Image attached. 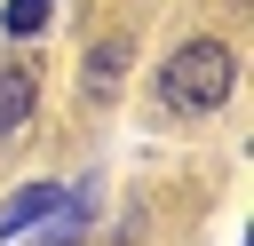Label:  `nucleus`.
Here are the masks:
<instances>
[{"label": "nucleus", "mask_w": 254, "mask_h": 246, "mask_svg": "<svg viewBox=\"0 0 254 246\" xmlns=\"http://www.w3.org/2000/svg\"><path fill=\"white\" fill-rule=\"evenodd\" d=\"M64 206H71V190H64V183H24V190L0 206V238H24L32 222H48V214H64Z\"/></svg>", "instance_id": "obj_2"}, {"label": "nucleus", "mask_w": 254, "mask_h": 246, "mask_svg": "<svg viewBox=\"0 0 254 246\" xmlns=\"http://www.w3.org/2000/svg\"><path fill=\"white\" fill-rule=\"evenodd\" d=\"M230 79H238V56H230L222 40H183V48L159 63V103H167L175 119H206V111L230 95Z\"/></svg>", "instance_id": "obj_1"}, {"label": "nucleus", "mask_w": 254, "mask_h": 246, "mask_svg": "<svg viewBox=\"0 0 254 246\" xmlns=\"http://www.w3.org/2000/svg\"><path fill=\"white\" fill-rule=\"evenodd\" d=\"M87 79H95V87H111V79H119V48H95V71H87Z\"/></svg>", "instance_id": "obj_5"}, {"label": "nucleus", "mask_w": 254, "mask_h": 246, "mask_svg": "<svg viewBox=\"0 0 254 246\" xmlns=\"http://www.w3.org/2000/svg\"><path fill=\"white\" fill-rule=\"evenodd\" d=\"M32 119V71L24 63H0V143Z\"/></svg>", "instance_id": "obj_3"}, {"label": "nucleus", "mask_w": 254, "mask_h": 246, "mask_svg": "<svg viewBox=\"0 0 254 246\" xmlns=\"http://www.w3.org/2000/svg\"><path fill=\"white\" fill-rule=\"evenodd\" d=\"M48 8H56V0H8V8H0V24H8L16 40H32V32L48 24Z\"/></svg>", "instance_id": "obj_4"}]
</instances>
